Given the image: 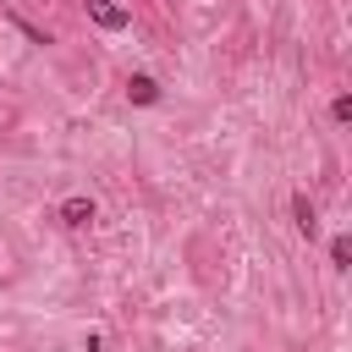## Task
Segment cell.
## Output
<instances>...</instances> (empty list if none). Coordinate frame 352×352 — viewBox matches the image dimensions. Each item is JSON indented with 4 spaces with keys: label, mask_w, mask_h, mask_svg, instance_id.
I'll return each instance as SVG.
<instances>
[{
    "label": "cell",
    "mask_w": 352,
    "mask_h": 352,
    "mask_svg": "<svg viewBox=\"0 0 352 352\" xmlns=\"http://www.w3.org/2000/svg\"><path fill=\"white\" fill-rule=\"evenodd\" d=\"M292 226H297V236H308V242H319V209H314V198L297 187L292 192Z\"/></svg>",
    "instance_id": "obj_4"
},
{
    "label": "cell",
    "mask_w": 352,
    "mask_h": 352,
    "mask_svg": "<svg viewBox=\"0 0 352 352\" xmlns=\"http://www.w3.org/2000/svg\"><path fill=\"white\" fill-rule=\"evenodd\" d=\"M82 352H104V341H99V330H88V336H82Z\"/></svg>",
    "instance_id": "obj_8"
},
{
    "label": "cell",
    "mask_w": 352,
    "mask_h": 352,
    "mask_svg": "<svg viewBox=\"0 0 352 352\" xmlns=\"http://www.w3.org/2000/svg\"><path fill=\"white\" fill-rule=\"evenodd\" d=\"M352 264V242L346 236H330V270H346Z\"/></svg>",
    "instance_id": "obj_6"
},
{
    "label": "cell",
    "mask_w": 352,
    "mask_h": 352,
    "mask_svg": "<svg viewBox=\"0 0 352 352\" xmlns=\"http://www.w3.org/2000/svg\"><path fill=\"white\" fill-rule=\"evenodd\" d=\"M82 11H88V22H94V28H104V33L132 28V11H126V6H116V0H82Z\"/></svg>",
    "instance_id": "obj_3"
},
{
    "label": "cell",
    "mask_w": 352,
    "mask_h": 352,
    "mask_svg": "<svg viewBox=\"0 0 352 352\" xmlns=\"http://www.w3.org/2000/svg\"><path fill=\"white\" fill-rule=\"evenodd\" d=\"M330 121H336V126L352 121V94H336V99H330Z\"/></svg>",
    "instance_id": "obj_7"
},
{
    "label": "cell",
    "mask_w": 352,
    "mask_h": 352,
    "mask_svg": "<svg viewBox=\"0 0 352 352\" xmlns=\"http://www.w3.org/2000/svg\"><path fill=\"white\" fill-rule=\"evenodd\" d=\"M11 22H16V33H22L28 44H38V50H44V44H55V33H50V28H33L22 11H11Z\"/></svg>",
    "instance_id": "obj_5"
},
{
    "label": "cell",
    "mask_w": 352,
    "mask_h": 352,
    "mask_svg": "<svg viewBox=\"0 0 352 352\" xmlns=\"http://www.w3.org/2000/svg\"><path fill=\"white\" fill-rule=\"evenodd\" d=\"M121 94H126V104H138V110H154V104L165 99L160 77H148V72H132V77L121 82Z\"/></svg>",
    "instance_id": "obj_2"
},
{
    "label": "cell",
    "mask_w": 352,
    "mask_h": 352,
    "mask_svg": "<svg viewBox=\"0 0 352 352\" xmlns=\"http://www.w3.org/2000/svg\"><path fill=\"white\" fill-rule=\"evenodd\" d=\"M55 220H60L66 231H88V226L99 220V204H94L88 192H72V198H60V204H55Z\"/></svg>",
    "instance_id": "obj_1"
}]
</instances>
